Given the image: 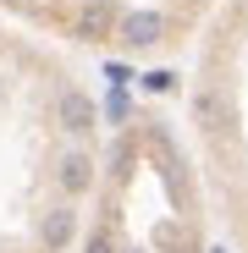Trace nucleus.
<instances>
[{"instance_id": "obj_5", "label": "nucleus", "mask_w": 248, "mask_h": 253, "mask_svg": "<svg viewBox=\"0 0 248 253\" xmlns=\"http://www.w3.org/2000/svg\"><path fill=\"white\" fill-rule=\"evenodd\" d=\"M89 182H94V160H89V154H66V160H61V187H66V193H83Z\"/></svg>"}, {"instance_id": "obj_8", "label": "nucleus", "mask_w": 248, "mask_h": 253, "mask_svg": "<svg viewBox=\"0 0 248 253\" xmlns=\"http://www.w3.org/2000/svg\"><path fill=\"white\" fill-rule=\"evenodd\" d=\"M133 253H144V248H133Z\"/></svg>"}, {"instance_id": "obj_1", "label": "nucleus", "mask_w": 248, "mask_h": 253, "mask_svg": "<svg viewBox=\"0 0 248 253\" xmlns=\"http://www.w3.org/2000/svg\"><path fill=\"white\" fill-rule=\"evenodd\" d=\"M55 121L66 126L72 138H83V132H94V99H89V94H77V88H66V94L55 99Z\"/></svg>"}, {"instance_id": "obj_7", "label": "nucleus", "mask_w": 248, "mask_h": 253, "mask_svg": "<svg viewBox=\"0 0 248 253\" xmlns=\"http://www.w3.org/2000/svg\"><path fill=\"white\" fill-rule=\"evenodd\" d=\"M89 253H110V237L99 231V237H89Z\"/></svg>"}, {"instance_id": "obj_2", "label": "nucleus", "mask_w": 248, "mask_h": 253, "mask_svg": "<svg viewBox=\"0 0 248 253\" xmlns=\"http://www.w3.org/2000/svg\"><path fill=\"white\" fill-rule=\"evenodd\" d=\"M160 33H165V17L160 11H127V17H121V44H133V50L154 44Z\"/></svg>"}, {"instance_id": "obj_3", "label": "nucleus", "mask_w": 248, "mask_h": 253, "mask_svg": "<svg viewBox=\"0 0 248 253\" xmlns=\"http://www.w3.org/2000/svg\"><path fill=\"white\" fill-rule=\"evenodd\" d=\"M110 28H116V6H110V0H89V6L77 11V22H72V33L89 39V44H94V39H105Z\"/></svg>"}, {"instance_id": "obj_6", "label": "nucleus", "mask_w": 248, "mask_h": 253, "mask_svg": "<svg viewBox=\"0 0 248 253\" xmlns=\"http://www.w3.org/2000/svg\"><path fill=\"white\" fill-rule=\"evenodd\" d=\"M72 209H55V215H45V231H39V237H45V248H66L72 242Z\"/></svg>"}, {"instance_id": "obj_4", "label": "nucleus", "mask_w": 248, "mask_h": 253, "mask_svg": "<svg viewBox=\"0 0 248 253\" xmlns=\"http://www.w3.org/2000/svg\"><path fill=\"white\" fill-rule=\"evenodd\" d=\"M193 116H198L204 132H226V126H232V105H226L215 88H198V94H193Z\"/></svg>"}]
</instances>
